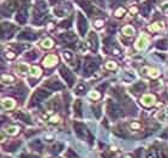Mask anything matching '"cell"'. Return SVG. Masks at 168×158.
<instances>
[{
    "label": "cell",
    "mask_w": 168,
    "mask_h": 158,
    "mask_svg": "<svg viewBox=\"0 0 168 158\" xmlns=\"http://www.w3.org/2000/svg\"><path fill=\"white\" fill-rule=\"evenodd\" d=\"M148 43H149V39H148V36H147L145 34H140V36L138 38V40H137L136 43H135V47H136V50L142 51V50H144V48L148 46Z\"/></svg>",
    "instance_id": "cell-2"
},
{
    "label": "cell",
    "mask_w": 168,
    "mask_h": 158,
    "mask_svg": "<svg viewBox=\"0 0 168 158\" xmlns=\"http://www.w3.org/2000/svg\"><path fill=\"white\" fill-rule=\"evenodd\" d=\"M5 140H6V133H5V132H4V133L1 132V133H0V143H4Z\"/></svg>",
    "instance_id": "cell-21"
},
{
    "label": "cell",
    "mask_w": 168,
    "mask_h": 158,
    "mask_svg": "<svg viewBox=\"0 0 168 158\" xmlns=\"http://www.w3.org/2000/svg\"><path fill=\"white\" fill-rule=\"evenodd\" d=\"M1 107L5 110H12L16 107V100L12 98H4L1 100Z\"/></svg>",
    "instance_id": "cell-4"
},
{
    "label": "cell",
    "mask_w": 168,
    "mask_h": 158,
    "mask_svg": "<svg viewBox=\"0 0 168 158\" xmlns=\"http://www.w3.org/2000/svg\"><path fill=\"white\" fill-rule=\"evenodd\" d=\"M162 28H163L162 23H157V22H155V23L150 24V26L148 27V30H150V31H158V30H161Z\"/></svg>",
    "instance_id": "cell-10"
},
{
    "label": "cell",
    "mask_w": 168,
    "mask_h": 158,
    "mask_svg": "<svg viewBox=\"0 0 168 158\" xmlns=\"http://www.w3.org/2000/svg\"><path fill=\"white\" fill-rule=\"evenodd\" d=\"M155 101H156V98H155V95H153V94H145V95H143L142 99H140V103H142L144 106H147V107L153 106L155 104Z\"/></svg>",
    "instance_id": "cell-3"
},
{
    "label": "cell",
    "mask_w": 168,
    "mask_h": 158,
    "mask_svg": "<svg viewBox=\"0 0 168 158\" xmlns=\"http://www.w3.org/2000/svg\"><path fill=\"white\" fill-rule=\"evenodd\" d=\"M18 69H19V70H22L23 72L29 71V67L27 65V64H21V65L18 67Z\"/></svg>",
    "instance_id": "cell-20"
},
{
    "label": "cell",
    "mask_w": 168,
    "mask_h": 158,
    "mask_svg": "<svg viewBox=\"0 0 168 158\" xmlns=\"http://www.w3.org/2000/svg\"><path fill=\"white\" fill-rule=\"evenodd\" d=\"M147 158H158V153H157L156 151H150V152L148 153Z\"/></svg>",
    "instance_id": "cell-19"
},
{
    "label": "cell",
    "mask_w": 168,
    "mask_h": 158,
    "mask_svg": "<svg viewBox=\"0 0 168 158\" xmlns=\"http://www.w3.org/2000/svg\"><path fill=\"white\" fill-rule=\"evenodd\" d=\"M1 81L5 82V83H13L14 81H16V79H14L12 75L2 74V75H1Z\"/></svg>",
    "instance_id": "cell-8"
},
{
    "label": "cell",
    "mask_w": 168,
    "mask_h": 158,
    "mask_svg": "<svg viewBox=\"0 0 168 158\" xmlns=\"http://www.w3.org/2000/svg\"><path fill=\"white\" fill-rule=\"evenodd\" d=\"M58 62H59L58 56H55V55H48V56L44 57L42 64H43V67H46V68H53L54 65L58 64Z\"/></svg>",
    "instance_id": "cell-1"
},
{
    "label": "cell",
    "mask_w": 168,
    "mask_h": 158,
    "mask_svg": "<svg viewBox=\"0 0 168 158\" xmlns=\"http://www.w3.org/2000/svg\"><path fill=\"white\" fill-rule=\"evenodd\" d=\"M29 74H30V76H32V77H40L42 75V70L40 67H37V65H31V67H29Z\"/></svg>",
    "instance_id": "cell-5"
},
{
    "label": "cell",
    "mask_w": 168,
    "mask_h": 158,
    "mask_svg": "<svg viewBox=\"0 0 168 158\" xmlns=\"http://www.w3.org/2000/svg\"><path fill=\"white\" fill-rule=\"evenodd\" d=\"M6 57L9 58V59H12V58L16 57V55H14V53H12V52H9V53H6Z\"/></svg>",
    "instance_id": "cell-23"
},
{
    "label": "cell",
    "mask_w": 168,
    "mask_h": 158,
    "mask_svg": "<svg viewBox=\"0 0 168 158\" xmlns=\"http://www.w3.org/2000/svg\"><path fill=\"white\" fill-rule=\"evenodd\" d=\"M128 126H130V129L132 132H140V129H142V124L138 122H131Z\"/></svg>",
    "instance_id": "cell-12"
},
{
    "label": "cell",
    "mask_w": 168,
    "mask_h": 158,
    "mask_svg": "<svg viewBox=\"0 0 168 158\" xmlns=\"http://www.w3.org/2000/svg\"><path fill=\"white\" fill-rule=\"evenodd\" d=\"M163 12L166 14H168V4H165V6H163Z\"/></svg>",
    "instance_id": "cell-24"
},
{
    "label": "cell",
    "mask_w": 168,
    "mask_h": 158,
    "mask_svg": "<svg viewBox=\"0 0 168 158\" xmlns=\"http://www.w3.org/2000/svg\"><path fill=\"white\" fill-rule=\"evenodd\" d=\"M145 89V83H143V82H138L137 85H135V86L132 87V91L135 92V93H140V92H143Z\"/></svg>",
    "instance_id": "cell-11"
},
{
    "label": "cell",
    "mask_w": 168,
    "mask_h": 158,
    "mask_svg": "<svg viewBox=\"0 0 168 158\" xmlns=\"http://www.w3.org/2000/svg\"><path fill=\"white\" fill-rule=\"evenodd\" d=\"M49 122H51V123H58V122H60V117L58 115L52 116V117L49 118Z\"/></svg>",
    "instance_id": "cell-18"
},
{
    "label": "cell",
    "mask_w": 168,
    "mask_h": 158,
    "mask_svg": "<svg viewBox=\"0 0 168 158\" xmlns=\"http://www.w3.org/2000/svg\"><path fill=\"white\" fill-rule=\"evenodd\" d=\"M147 70H148L147 74H148L150 77H153V79L158 77V75H160V71H158L157 69H148V68H147Z\"/></svg>",
    "instance_id": "cell-14"
},
{
    "label": "cell",
    "mask_w": 168,
    "mask_h": 158,
    "mask_svg": "<svg viewBox=\"0 0 168 158\" xmlns=\"http://www.w3.org/2000/svg\"><path fill=\"white\" fill-rule=\"evenodd\" d=\"M102 26H103V21H96V22H95V27L101 28Z\"/></svg>",
    "instance_id": "cell-22"
},
{
    "label": "cell",
    "mask_w": 168,
    "mask_h": 158,
    "mask_svg": "<svg viewBox=\"0 0 168 158\" xmlns=\"http://www.w3.org/2000/svg\"><path fill=\"white\" fill-rule=\"evenodd\" d=\"M89 98H91V99H94V100H98V99L101 98V93H100V92H96V91H93V92L89 93Z\"/></svg>",
    "instance_id": "cell-16"
},
{
    "label": "cell",
    "mask_w": 168,
    "mask_h": 158,
    "mask_svg": "<svg viewBox=\"0 0 168 158\" xmlns=\"http://www.w3.org/2000/svg\"><path fill=\"white\" fill-rule=\"evenodd\" d=\"M105 67H106V69H108V70H115V69L118 68V64H116L115 62H113V60H108Z\"/></svg>",
    "instance_id": "cell-13"
},
{
    "label": "cell",
    "mask_w": 168,
    "mask_h": 158,
    "mask_svg": "<svg viewBox=\"0 0 168 158\" xmlns=\"http://www.w3.org/2000/svg\"><path fill=\"white\" fill-rule=\"evenodd\" d=\"M123 158H133V157H132V155H124Z\"/></svg>",
    "instance_id": "cell-25"
},
{
    "label": "cell",
    "mask_w": 168,
    "mask_h": 158,
    "mask_svg": "<svg viewBox=\"0 0 168 158\" xmlns=\"http://www.w3.org/2000/svg\"><path fill=\"white\" fill-rule=\"evenodd\" d=\"M123 34H124L125 36H132V35L135 34V28H133L132 26H125V27L123 28Z\"/></svg>",
    "instance_id": "cell-9"
},
{
    "label": "cell",
    "mask_w": 168,
    "mask_h": 158,
    "mask_svg": "<svg viewBox=\"0 0 168 158\" xmlns=\"http://www.w3.org/2000/svg\"><path fill=\"white\" fill-rule=\"evenodd\" d=\"M54 46V41L51 39V38H46V39H43L41 41V47L42 48H46V50H48V48H52Z\"/></svg>",
    "instance_id": "cell-6"
},
{
    "label": "cell",
    "mask_w": 168,
    "mask_h": 158,
    "mask_svg": "<svg viewBox=\"0 0 168 158\" xmlns=\"http://www.w3.org/2000/svg\"><path fill=\"white\" fill-rule=\"evenodd\" d=\"M125 12L126 11L124 7H119V9L115 11V16H116V17H123V16L125 14Z\"/></svg>",
    "instance_id": "cell-17"
},
{
    "label": "cell",
    "mask_w": 168,
    "mask_h": 158,
    "mask_svg": "<svg viewBox=\"0 0 168 158\" xmlns=\"http://www.w3.org/2000/svg\"><path fill=\"white\" fill-rule=\"evenodd\" d=\"M5 133H6L7 135L14 136V135H17V134L19 133V127H18V126H10V127L6 128Z\"/></svg>",
    "instance_id": "cell-7"
},
{
    "label": "cell",
    "mask_w": 168,
    "mask_h": 158,
    "mask_svg": "<svg viewBox=\"0 0 168 158\" xmlns=\"http://www.w3.org/2000/svg\"><path fill=\"white\" fill-rule=\"evenodd\" d=\"M156 47L160 48V50H167L168 45H167V40H160L156 43Z\"/></svg>",
    "instance_id": "cell-15"
}]
</instances>
